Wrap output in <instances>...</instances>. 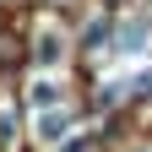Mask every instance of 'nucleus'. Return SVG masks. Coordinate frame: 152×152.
I'll use <instances>...</instances> for the list:
<instances>
[{
  "label": "nucleus",
  "mask_w": 152,
  "mask_h": 152,
  "mask_svg": "<svg viewBox=\"0 0 152 152\" xmlns=\"http://www.w3.org/2000/svg\"><path fill=\"white\" fill-rule=\"evenodd\" d=\"M33 54H38V65H54V60L65 54V49H60V33H54V27H44V33H38V49H33Z\"/></svg>",
  "instance_id": "3"
},
{
  "label": "nucleus",
  "mask_w": 152,
  "mask_h": 152,
  "mask_svg": "<svg viewBox=\"0 0 152 152\" xmlns=\"http://www.w3.org/2000/svg\"><path fill=\"white\" fill-rule=\"evenodd\" d=\"M54 103H60V87H54V82H33V109L44 114V109H54Z\"/></svg>",
  "instance_id": "4"
},
{
  "label": "nucleus",
  "mask_w": 152,
  "mask_h": 152,
  "mask_svg": "<svg viewBox=\"0 0 152 152\" xmlns=\"http://www.w3.org/2000/svg\"><path fill=\"white\" fill-rule=\"evenodd\" d=\"M147 38H152L147 22H125L120 27V54H147Z\"/></svg>",
  "instance_id": "1"
},
{
  "label": "nucleus",
  "mask_w": 152,
  "mask_h": 152,
  "mask_svg": "<svg viewBox=\"0 0 152 152\" xmlns=\"http://www.w3.org/2000/svg\"><path fill=\"white\" fill-rule=\"evenodd\" d=\"M65 130H71V114H65V109L38 114V136H44V141H65Z\"/></svg>",
  "instance_id": "2"
}]
</instances>
